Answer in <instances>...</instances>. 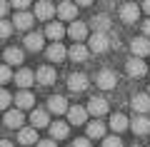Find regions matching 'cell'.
<instances>
[{
  "mask_svg": "<svg viewBox=\"0 0 150 147\" xmlns=\"http://www.w3.org/2000/svg\"><path fill=\"white\" fill-rule=\"evenodd\" d=\"M88 47H90V53H105L108 47H110V37H108V32H95V35H90V40H88Z\"/></svg>",
  "mask_w": 150,
  "mask_h": 147,
  "instance_id": "cell-1",
  "label": "cell"
},
{
  "mask_svg": "<svg viewBox=\"0 0 150 147\" xmlns=\"http://www.w3.org/2000/svg\"><path fill=\"white\" fill-rule=\"evenodd\" d=\"M95 85L100 90H112L115 85H118V77H115L112 70H100V72L95 75Z\"/></svg>",
  "mask_w": 150,
  "mask_h": 147,
  "instance_id": "cell-2",
  "label": "cell"
},
{
  "mask_svg": "<svg viewBox=\"0 0 150 147\" xmlns=\"http://www.w3.org/2000/svg\"><path fill=\"white\" fill-rule=\"evenodd\" d=\"M130 50H133V58H145V55H150V37H135L133 42H130Z\"/></svg>",
  "mask_w": 150,
  "mask_h": 147,
  "instance_id": "cell-3",
  "label": "cell"
},
{
  "mask_svg": "<svg viewBox=\"0 0 150 147\" xmlns=\"http://www.w3.org/2000/svg\"><path fill=\"white\" fill-rule=\"evenodd\" d=\"M55 13H58V8H55L53 3H48V0L35 3V18H38V20H50Z\"/></svg>",
  "mask_w": 150,
  "mask_h": 147,
  "instance_id": "cell-4",
  "label": "cell"
},
{
  "mask_svg": "<svg viewBox=\"0 0 150 147\" xmlns=\"http://www.w3.org/2000/svg\"><path fill=\"white\" fill-rule=\"evenodd\" d=\"M68 90L70 92H85L88 90V77L83 72H73L68 77Z\"/></svg>",
  "mask_w": 150,
  "mask_h": 147,
  "instance_id": "cell-5",
  "label": "cell"
},
{
  "mask_svg": "<svg viewBox=\"0 0 150 147\" xmlns=\"http://www.w3.org/2000/svg\"><path fill=\"white\" fill-rule=\"evenodd\" d=\"M68 35L73 37L75 42L85 40V37H88V25L83 20H73V23H70V27H68Z\"/></svg>",
  "mask_w": 150,
  "mask_h": 147,
  "instance_id": "cell-6",
  "label": "cell"
},
{
  "mask_svg": "<svg viewBox=\"0 0 150 147\" xmlns=\"http://www.w3.org/2000/svg\"><path fill=\"white\" fill-rule=\"evenodd\" d=\"M125 70H128L130 77H143V75L148 72V65H145L140 58H130V60H128V65H125Z\"/></svg>",
  "mask_w": 150,
  "mask_h": 147,
  "instance_id": "cell-7",
  "label": "cell"
},
{
  "mask_svg": "<svg viewBox=\"0 0 150 147\" xmlns=\"http://www.w3.org/2000/svg\"><path fill=\"white\" fill-rule=\"evenodd\" d=\"M48 110L55 112V115H63V112H68V100H65L63 95H53V97H48Z\"/></svg>",
  "mask_w": 150,
  "mask_h": 147,
  "instance_id": "cell-8",
  "label": "cell"
},
{
  "mask_svg": "<svg viewBox=\"0 0 150 147\" xmlns=\"http://www.w3.org/2000/svg\"><path fill=\"white\" fill-rule=\"evenodd\" d=\"M133 110L138 112V115H148L150 112V95L148 92H140L133 97Z\"/></svg>",
  "mask_w": 150,
  "mask_h": 147,
  "instance_id": "cell-9",
  "label": "cell"
},
{
  "mask_svg": "<svg viewBox=\"0 0 150 147\" xmlns=\"http://www.w3.org/2000/svg\"><path fill=\"white\" fill-rule=\"evenodd\" d=\"M75 15H78V5H75V3L65 0V3L58 5V18L60 20H75Z\"/></svg>",
  "mask_w": 150,
  "mask_h": 147,
  "instance_id": "cell-10",
  "label": "cell"
},
{
  "mask_svg": "<svg viewBox=\"0 0 150 147\" xmlns=\"http://www.w3.org/2000/svg\"><path fill=\"white\" fill-rule=\"evenodd\" d=\"M33 23H35V15H30V13H15V20H13V25H15V30H30Z\"/></svg>",
  "mask_w": 150,
  "mask_h": 147,
  "instance_id": "cell-11",
  "label": "cell"
},
{
  "mask_svg": "<svg viewBox=\"0 0 150 147\" xmlns=\"http://www.w3.org/2000/svg\"><path fill=\"white\" fill-rule=\"evenodd\" d=\"M120 18H123V23H135L140 18V8L135 5V3H125V5L120 8Z\"/></svg>",
  "mask_w": 150,
  "mask_h": 147,
  "instance_id": "cell-12",
  "label": "cell"
},
{
  "mask_svg": "<svg viewBox=\"0 0 150 147\" xmlns=\"http://www.w3.org/2000/svg\"><path fill=\"white\" fill-rule=\"evenodd\" d=\"M68 120H70V125H85L88 110H85V107H80V105L70 107V110H68Z\"/></svg>",
  "mask_w": 150,
  "mask_h": 147,
  "instance_id": "cell-13",
  "label": "cell"
},
{
  "mask_svg": "<svg viewBox=\"0 0 150 147\" xmlns=\"http://www.w3.org/2000/svg\"><path fill=\"white\" fill-rule=\"evenodd\" d=\"M45 55H48V60H53V63H63V60L68 58V50H65L60 42H53V45L45 50Z\"/></svg>",
  "mask_w": 150,
  "mask_h": 147,
  "instance_id": "cell-14",
  "label": "cell"
},
{
  "mask_svg": "<svg viewBox=\"0 0 150 147\" xmlns=\"http://www.w3.org/2000/svg\"><path fill=\"white\" fill-rule=\"evenodd\" d=\"M68 135H70V127H68V122H60V120L50 122V137H53V140H65Z\"/></svg>",
  "mask_w": 150,
  "mask_h": 147,
  "instance_id": "cell-15",
  "label": "cell"
},
{
  "mask_svg": "<svg viewBox=\"0 0 150 147\" xmlns=\"http://www.w3.org/2000/svg\"><path fill=\"white\" fill-rule=\"evenodd\" d=\"M18 142L20 145H35L38 140V130L35 127H20V132H18Z\"/></svg>",
  "mask_w": 150,
  "mask_h": 147,
  "instance_id": "cell-16",
  "label": "cell"
},
{
  "mask_svg": "<svg viewBox=\"0 0 150 147\" xmlns=\"http://www.w3.org/2000/svg\"><path fill=\"white\" fill-rule=\"evenodd\" d=\"M88 53H90V47L80 45V42H75V45L68 50V58L75 60V63H85V60H88Z\"/></svg>",
  "mask_w": 150,
  "mask_h": 147,
  "instance_id": "cell-17",
  "label": "cell"
},
{
  "mask_svg": "<svg viewBox=\"0 0 150 147\" xmlns=\"http://www.w3.org/2000/svg\"><path fill=\"white\" fill-rule=\"evenodd\" d=\"M30 125L35 127V130H40V127H50V117L45 110H33L30 112Z\"/></svg>",
  "mask_w": 150,
  "mask_h": 147,
  "instance_id": "cell-18",
  "label": "cell"
},
{
  "mask_svg": "<svg viewBox=\"0 0 150 147\" xmlns=\"http://www.w3.org/2000/svg\"><path fill=\"white\" fill-rule=\"evenodd\" d=\"M130 127H133L135 135H148V132H150V120L145 115H135L133 122H130Z\"/></svg>",
  "mask_w": 150,
  "mask_h": 147,
  "instance_id": "cell-19",
  "label": "cell"
},
{
  "mask_svg": "<svg viewBox=\"0 0 150 147\" xmlns=\"http://www.w3.org/2000/svg\"><path fill=\"white\" fill-rule=\"evenodd\" d=\"M15 105H18V110H30V107L35 105V97H33V92L20 90V92L15 95Z\"/></svg>",
  "mask_w": 150,
  "mask_h": 147,
  "instance_id": "cell-20",
  "label": "cell"
},
{
  "mask_svg": "<svg viewBox=\"0 0 150 147\" xmlns=\"http://www.w3.org/2000/svg\"><path fill=\"white\" fill-rule=\"evenodd\" d=\"M35 80H38L40 85H53V82H55V70L50 68V65H43V68L35 72Z\"/></svg>",
  "mask_w": 150,
  "mask_h": 147,
  "instance_id": "cell-21",
  "label": "cell"
},
{
  "mask_svg": "<svg viewBox=\"0 0 150 147\" xmlns=\"http://www.w3.org/2000/svg\"><path fill=\"white\" fill-rule=\"evenodd\" d=\"M88 112L95 115V117L105 115V112H108V100H103V97H93V100L88 102Z\"/></svg>",
  "mask_w": 150,
  "mask_h": 147,
  "instance_id": "cell-22",
  "label": "cell"
},
{
  "mask_svg": "<svg viewBox=\"0 0 150 147\" xmlns=\"http://www.w3.org/2000/svg\"><path fill=\"white\" fill-rule=\"evenodd\" d=\"M43 42H45V37L40 35V32H28V35H25V47L33 50V53L43 50Z\"/></svg>",
  "mask_w": 150,
  "mask_h": 147,
  "instance_id": "cell-23",
  "label": "cell"
},
{
  "mask_svg": "<svg viewBox=\"0 0 150 147\" xmlns=\"http://www.w3.org/2000/svg\"><path fill=\"white\" fill-rule=\"evenodd\" d=\"M23 122H25V115H23V110H8L5 112V125L8 127H23Z\"/></svg>",
  "mask_w": 150,
  "mask_h": 147,
  "instance_id": "cell-24",
  "label": "cell"
},
{
  "mask_svg": "<svg viewBox=\"0 0 150 147\" xmlns=\"http://www.w3.org/2000/svg\"><path fill=\"white\" fill-rule=\"evenodd\" d=\"M33 82H35V72H33V70H20V72H15V85H20L23 90H28Z\"/></svg>",
  "mask_w": 150,
  "mask_h": 147,
  "instance_id": "cell-25",
  "label": "cell"
},
{
  "mask_svg": "<svg viewBox=\"0 0 150 147\" xmlns=\"http://www.w3.org/2000/svg\"><path fill=\"white\" fill-rule=\"evenodd\" d=\"M23 60H25V55H23L20 47H8L5 50V63L8 65H20Z\"/></svg>",
  "mask_w": 150,
  "mask_h": 147,
  "instance_id": "cell-26",
  "label": "cell"
},
{
  "mask_svg": "<svg viewBox=\"0 0 150 147\" xmlns=\"http://www.w3.org/2000/svg\"><path fill=\"white\" fill-rule=\"evenodd\" d=\"M110 127H112V132H123V130H128V127H130V120L118 112V115L110 117Z\"/></svg>",
  "mask_w": 150,
  "mask_h": 147,
  "instance_id": "cell-27",
  "label": "cell"
},
{
  "mask_svg": "<svg viewBox=\"0 0 150 147\" xmlns=\"http://www.w3.org/2000/svg\"><path fill=\"white\" fill-rule=\"evenodd\" d=\"M45 35H48L53 42H60V37L65 35V27L60 25V23H50V25L45 27Z\"/></svg>",
  "mask_w": 150,
  "mask_h": 147,
  "instance_id": "cell-28",
  "label": "cell"
},
{
  "mask_svg": "<svg viewBox=\"0 0 150 147\" xmlns=\"http://www.w3.org/2000/svg\"><path fill=\"white\" fill-rule=\"evenodd\" d=\"M88 137H93V140H100V137H105V125H103L100 120H93L90 125H88Z\"/></svg>",
  "mask_w": 150,
  "mask_h": 147,
  "instance_id": "cell-29",
  "label": "cell"
},
{
  "mask_svg": "<svg viewBox=\"0 0 150 147\" xmlns=\"http://www.w3.org/2000/svg\"><path fill=\"white\" fill-rule=\"evenodd\" d=\"M93 27H95V32H108L110 30V18L108 15H95L93 18Z\"/></svg>",
  "mask_w": 150,
  "mask_h": 147,
  "instance_id": "cell-30",
  "label": "cell"
},
{
  "mask_svg": "<svg viewBox=\"0 0 150 147\" xmlns=\"http://www.w3.org/2000/svg\"><path fill=\"white\" fill-rule=\"evenodd\" d=\"M10 102H13V95L8 92V90L0 87V110H8V107H10Z\"/></svg>",
  "mask_w": 150,
  "mask_h": 147,
  "instance_id": "cell-31",
  "label": "cell"
},
{
  "mask_svg": "<svg viewBox=\"0 0 150 147\" xmlns=\"http://www.w3.org/2000/svg\"><path fill=\"white\" fill-rule=\"evenodd\" d=\"M10 80H15V77H13V72H10V65H0V85L10 82Z\"/></svg>",
  "mask_w": 150,
  "mask_h": 147,
  "instance_id": "cell-32",
  "label": "cell"
},
{
  "mask_svg": "<svg viewBox=\"0 0 150 147\" xmlns=\"http://www.w3.org/2000/svg\"><path fill=\"white\" fill-rule=\"evenodd\" d=\"M13 23H8V20H3L0 18V37H10V32H13Z\"/></svg>",
  "mask_w": 150,
  "mask_h": 147,
  "instance_id": "cell-33",
  "label": "cell"
},
{
  "mask_svg": "<svg viewBox=\"0 0 150 147\" xmlns=\"http://www.w3.org/2000/svg\"><path fill=\"white\" fill-rule=\"evenodd\" d=\"M103 147H123V140H120V137H105V140H103Z\"/></svg>",
  "mask_w": 150,
  "mask_h": 147,
  "instance_id": "cell-34",
  "label": "cell"
},
{
  "mask_svg": "<svg viewBox=\"0 0 150 147\" xmlns=\"http://www.w3.org/2000/svg\"><path fill=\"white\" fill-rule=\"evenodd\" d=\"M10 5H13V8H18V10L23 13L28 5H30V0H10Z\"/></svg>",
  "mask_w": 150,
  "mask_h": 147,
  "instance_id": "cell-35",
  "label": "cell"
},
{
  "mask_svg": "<svg viewBox=\"0 0 150 147\" xmlns=\"http://www.w3.org/2000/svg\"><path fill=\"white\" fill-rule=\"evenodd\" d=\"M73 147H90V140H88V137H78V140L73 142Z\"/></svg>",
  "mask_w": 150,
  "mask_h": 147,
  "instance_id": "cell-36",
  "label": "cell"
},
{
  "mask_svg": "<svg viewBox=\"0 0 150 147\" xmlns=\"http://www.w3.org/2000/svg\"><path fill=\"white\" fill-rule=\"evenodd\" d=\"M8 10H10V3H8V0H0V18H5Z\"/></svg>",
  "mask_w": 150,
  "mask_h": 147,
  "instance_id": "cell-37",
  "label": "cell"
},
{
  "mask_svg": "<svg viewBox=\"0 0 150 147\" xmlns=\"http://www.w3.org/2000/svg\"><path fill=\"white\" fill-rule=\"evenodd\" d=\"M38 147H55V140H53V137H50V140H40Z\"/></svg>",
  "mask_w": 150,
  "mask_h": 147,
  "instance_id": "cell-38",
  "label": "cell"
},
{
  "mask_svg": "<svg viewBox=\"0 0 150 147\" xmlns=\"http://www.w3.org/2000/svg\"><path fill=\"white\" fill-rule=\"evenodd\" d=\"M143 32H145V37H150V20L143 23Z\"/></svg>",
  "mask_w": 150,
  "mask_h": 147,
  "instance_id": "cell-39",
  "label": "cell"
},
{
  "mask_svg": "<svg viewBox=\"0 0 150 147\" xmlns=\"http://www.w3.org/2000/svg\"><path fill=\"white\" fill-rule=\"evenodd\" d=\"M93 0H75V5H80V8H85V5H90Z\"/></svg>",
  "mask_w": 150,
  "mask_h": 147,
  "instance_id": "cell-40",
  "label": "cell"
},
{
  "mask_svg": "<svg viewBox=\"0 0 150 147\" xmlns=\"http://www.w3.org/2000/svg\"><path fill=\"white\" fill-rule=\"evenodd\" d=\"M143 10L148 13V15H150V0H143Z\"/></svg>",
  "mask_w": 150,
  "mask_h": 147,
  "instance_id": "cell-41",
  "label": "cell"
},
{
  "mask_svg": "<svg viewBox=\"0 0 150 147\" xmlns=\"http://www.w3.org/2000/svg\"><path fill=\"white\" fill-rule=\"evenodd\" d=\"M0 147H15V145H13L10 140H0Z\"/></svg>",
  "mask_w": 150,
  "mask_h": 147,
  "instance_id": "cell-42",
  "label": "cell"
},
{
  "mask_svg": "<svg viewBox=\"0 0 150 147\" xmlns=\"http://www.w3.org/2000/svg\"><path fill=\"white\" fill-rule=\"evenodd\" d=\"M148 95H150V87H148Z\"/></svg>",
  "mask_w": 150,
  "mask_h": 147,
  "instance_id": "cell-43",
  "label": "cell"
}]
</instances>
